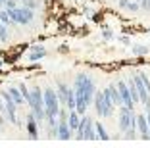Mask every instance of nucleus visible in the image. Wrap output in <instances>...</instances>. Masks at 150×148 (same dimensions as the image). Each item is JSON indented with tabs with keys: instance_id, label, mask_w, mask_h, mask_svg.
Segmentation results:
<instances>
[{
	"instance_id": "1",
	"label": "nucleus",
	"mask_w": 150,
	"mask_h": 148,
	"mask_svg": "<svg viewBox=\"0 0 150 148\" xmlns=\"http://www.w3.org/2000/svg\"><path fill=\"white\" fill-rule=\"evenodd\" d=\"M73 89H75V110L85 115L93 104L94 92H96V85H94V79L91 73L87 71H81V73L75 75L73 81Z\"/></svg>"
},
{
	"instance_id": "2",
	"label": "nucleus",
	"mask_w": 150,
	"mask_h": 148,
	"mask_svg": "<svg viewBox=\"0 0 150 148\" xmlns=\"http://www.w3.org/2000/svg\"><path fill=\"white\" fill-rule=\"evenodd\" d=\"M93 106H94V112H96L98 118H110V115H114V112H115L114 102L110 100V96L106 94V91H104V89L94 92Z\"/></svg>"
},
{
	"instance_id": "3",
	"label": "nucleus",
	"mask_w": 150,
	"mask_h": 148,
	"mask_svg": "<svg viewBox=\"0 0 150 148\" xmlns=\"http://www.w3.org/2000/svg\"><path fill=\"white\" fill-rule=\"evenodd\" d=\"M117 129L119 133L123 135L131 129H137V113L135 110L125 108V106H119V113H117Z\"/></svg>"
},
{
	"instance_id": "4",
	"label": "nucleus",
	"mask_w": 150,
	"mask_h": 148,
	"mask_svg": "<svg viewBox=\"0 0 150 148\" xmlns=\"http://www.w3.org/2000/svg\"><path fill=\"white\" fill-rule=\"evenodd\" d=\"M12 18L13 25H31L35 21V10L25 8V6H16V8H6Z\"/></svg>"
},
{
	"instance_id": "5",
	"label": "nucleus",
	"mask_w": 150,
	"mask_h": 148,
	"mask_svg": "<svg viewBox=\"0 0 150 148\" xmlns=\"http://www.w3.org/2000/svg\"><path fill=\"white\" fill-rule=\"evenodd\" d=\"M75 139L77 140H96V127H94V119L85 113L81 118V125L75 131Z\"/></svg>"
},
{
	"instance_id": "6",
	"label": "nucleus",
	"mask_w": 150,
	"mask_h": 148,
	"mask_svg": "<svg viewBox=\"0 0 150 148\" xmlns=\"http://www.w3.org/2000/svg\"><path fill=\"white\" fill-rule=\"evenodd\" d=\"M60 108H62V104H60L56 89L46 87L44 89V112H46V118H58Z\"/></svg>"
},
{
	"instance_id": "7",
	"label": "nucleus",
	"mask_w": 150,
	"mask_h": 148,
	"mask_svg": "<svg viewBox=\"0 0 150 148\" xmlns=\"http://www.w3.org/2000/svg\"><path fill=\"white\" fill-rule=\"evenodd\" d=\"M56 92H58V98H60V104L66 106L69 112L75 110V89L73 87H69L66 83H58Z\"/></svg>"
},
{
	"instance_id": "8",
	"label": "nucleus",
	"mask_w": 150,
	"mask_h": 148,
	"mask_svg": "<svg viewBox=\"0 0 150 148\" xmlns=\"http://www.w3.org/2000/svg\"><path fill=\"white\" fill-rule=\"evenodd\" d=\"M25 133H27V137L31 140H39V137H40V123L37 121V118L33 115V112L29 110V113L25 115Z\"/></svg>"
},
{
	"instance_id": "9",
	"label": "nucleus",
	"mask_w": 150,
	"mask_h": 148,
	"mask_svg": "<svg viewBox=\"0 0 150 148\" xmlns=\"http://www.w3.org/2000/svg\"><path fill=\"white\" fill-rule=\"evenodd\" d=\"M115 85H117L119 89V94H121V106H125V108H131L135 110V102H133V96H131V91H129V85L125 79H117L115 81Z\"/></svg>"
},
{
	"instance_id": "10",
	"label": "nucleus",
	"mask_w": 150,
	"mask_h": 148,
	"mask_svg": "<svg viewBox=\"0 0 150 148\" xmlns=\"http://www.w3.org/2000/svg\"><path fill=\"white\" fill-rule=\"evenodd\" d=\"M46 54H48L46 46H42V44H33V46H29V50H27L25 60L29 62V64H35V62L46 58Z\"/></svg>"
},
{
	"instance_id": "11",
	"label": "nucleus",
	"mask_w": 150,
	"mask_h": 148,
	"mask_svg": "<svg viewBox=\"0 0 150 148\" xmlns=\"http://www.w3.org/2000/svg\"><path fill=\"white\" fill-rule=\"evenodd\" d=\"M131 79L135 81V87H137L139 98H141V104L142 106L148 104V102H150V92L146 91V87H144V83H142V79H141V75H139V71H135V73L131 75Z\"/></svg>"
},
{
	"instance_id": "12",
	"label": "nucleus",
	"mask_w": 150,
	"mask_h": 148,
	"mask_svg": "<svg viewBox=\"0 0 150 148\" xmlns=\"http://www.w3.org/2000/svg\"><path fill=\"white\" fill-rule=\"evenodd\" d=\"M137 133H139V139L150 140V127H148L146 113H137Z\"/></svg>"
},
{
	"instance_id": "13",
	"label": "nucleus",
	"mask_w": 150,
	"mask_h": 148,
	"mask_svg": "<svg viewBox=\"0 0 150 148\" xmlns=\"http://www.w3.org/2000/svg\"><path fill=\"white\" fill-rule=\"evenodd\" d=\"M104 91H106V94L110 96V100L114 102V106H115V108H119V106H121V94H119L117 85H115V83H110L106 89H104Z\"/></svg>"
},
{
	"instance_id": "14",
	"label": "nucleus",
	"mask_w": 150,
	"mask_h": 148,
	"mask_svg": "<svg viewBox=\"0 0 150 148\" xmlns=\"http://www.w3.org/2000/svg\"><path fill=\"white\" fill-rule=\"evenodd\" d=\"M58 140H71L73 139V131L69 129L67 121H58Z\"/></svg>"
},
{
	"instance_id": "15",
	"label": "nucleus",
	"mask_w": 150,
	"mask_h": 148,
	"mask_svg": "<svg viewBox=\"0 0 150 148\" xmlns=\"http://www.w3.org/2000/svg\"><path fill=\"white\" fill-rule=\"evenodd\" d=\"M81 118H83V115H81L77 110H71L69 115H67V125H69L71 131H73V135H75V131L79 129V125H81Z\"/></svg>"
},
{
	"instance_id": "16",
	"label": "nucleus",
	"mask_w": 150,
	"mask_h": 148,
	"mask_svg": "<svg viewBox=\"0 0 150 148\" xmlns=\"http://www.w3.org/2000/svg\"><path fill=\"white\" fill-rule=\"evenodd\" d=\"M6 91L10 92V96H12V100L16 102L18 106H23V104H27L25 102V98H23V94H21V91H19V87L18 85H10Z\"/></svg>"
},
{
	"instance_id": "17",
	"label": "nucleus",
	"mask_w": 150,
	"mask_h": 148,
	"mask_svg": "<svg viewBox=\"0 0 150 148\" xmlns=\"http://www.w3.org/2000/svg\"><path fill=\"white\" fill-rule=\"evenodd\" d=\"M131 54L137 56V58L148 56L150 54V46H146V44H131Z\"/></svg>"
},
{
	"instance_id": "18",
	"label": "nucleus",
	"mask_w": 150,
	"mask_h": 148,
	"mask_svg": "<svg viewBox=\"0 0 150 148\" xmlns=\"http://www.w3.org/2000/svg\"><path fill=\"white\" fill-rule=\"evenodd\" d=\"M94 127H96V140H110L112 135L106 131V127L102 125L100 121H94Z\"/></svg>"
},
{
	"instance_id": "19",
	"label": "nucleus",
	"mask_w": 150,
	"mask_h": 148,
	"mask_svg": "<svg viewBox=\"0 0 150 148\" xmlns=\"http://www.w3.org/2000/svg\"><path fill=\"white\" fill-rule=\"evenodd\" d=\"M67 19H69V23L75 27V29H81V27H85V16H75V13H71Z\"/></svg>"
},
{
	"instance_id": "20",
	"label": "nucleus",
	"mask_w": 150,
	"mask_h": 148,
	"mask_svg": "<svg viewBox=\"0 0 150 148\" xmlns=\"http://www.w3.org/2000/svg\"><path fill=\"white\" fill-rule=\"evenodd\" d=\"M127 85H129V91H131V96H133V102H135V104H141V98H139V92H137V87H135V81H133L131 77H129Z\"/></svg>"
},
{
	"instance_id": "21",
	"label": "nucleus",
	"mask_w": 150,
	"mask_h": 148,
	"mask_svg": "<svg viewBox=\"0 0 150 148\" xmlns=\"http://www.w3.org/2000/svg\"><path fill=\"white\" fill-rule=\"evenodd\" d=\"M100 35H102V39L106 40V42H110V40H114V29L112 27H108V25H104L102 27V31H100Z\"/></svg>"
},
{
	"instance_id": "22",
	"label": "nucleus",
	"mask_w": 150,
	"mask_h": 148,
	"mask_svg": "<svg viewBox=\"0 0 150 148\" xmlns=\"http://www.w3.org/2000/svg\"><path fill=\"white\" fill-rule=\"evenodd\" d=\"M10 27L8 25H4V23L0 21V40H2V42H8L10 40Z\"/></svg>"
},
{
	"instance_id": "23",
	"label": "nucleus",
	"mask_w": 150,
	"mask_h": 148,
	"mask_svg": "<svg viewBox=\"0 0 150 148\" xmlns=\"http://www.w3.org/2000/svg\"><path fill=\"white\" fill-rule=\"evenodd\" d=\"M125 12H129V13H137V12H141V2H135V0H129V4H127V10Z\"/></svg>"
},
{
	"instance_id": "24",
	"label": "nucleus",
	"mask_w": 150,
	"mask_h": 148,
	"mask_svg": "<svg viewBox=\"0 0 150 148\" xmlns=\"http://www.w3.org/2000/svg\"><path fill=\"white\" fill-rule=\"evenodd\" d=\"M21 6L31 8V10H39L40 8V0H21Z\"/></svg>"
},
{
	"instance_id": "25",
	"label": "nucleus",
	"mask_w": 150,
	"mask_h": 148,
	"mask_svg": "<svg viewBox=\"0 0 150 148\" xmlns=\"http://www.w3.org/2000/svg\"><path fill=\"white\" fill-rule=\"evenodd\" d=\"M18 87H19V91H21L23 98H25V102H27V98H29V94H31V89L27 87L25 83H18Z\"/></svg>"
},
{
	"instance_id": "26",
	"label": "nucleus",
	"mask_w": 150,
	"mask_h": 148,
	"mask_svg": "<svg viewBox=\"0 0 150 148\" xmlns=\"http://www.w3.org/2000/svg\"><path fill=\"white\" fill-rule=\"evenodd\" d=\"M117 42L119 44H123V46H131V37L129 35H117Z\"/></svg>"
},
{
	"instance_id": "27",
	"label": "nucleus",
	"mask_w": 150,
	"mask_h": 148,
	"mask_svg": "<svg viewBox=\"0 0 150 148\" xmlns=\"http://www.w3.org/2000/svg\"><path fill=\"white\" fill-rule=\"evenodd\" d=\"M139 75H141V79H142V83H144V87H146V91L150 92V77L144 73V71H139Z\"/></svg>"
},
{
	"instance_id": "28",
	"label": "nucleus",
	"mask_w": 150,
	"mask_h": 148,
	"mask_svg": "<svg viewBox=\"0 0 150 148\" xmlns=\"http://www.w3.org/2000/svg\"><path fill=\"white\" fill-rule=\"evenodd\" d=\"M141 10L150 12V0H141Z\"/></svg>"
},
{
	"instance_id": "29",
	"label": "nucleus",
	"mask_w": 150,
	"mask_h": 148,
	"mask_svg": "<svg viewBox=\"0 0 150 148\" xmlns=\"http://www.w3.org/2000/svg\"><path fill=\"white\" fill-rule=\"evenodd\" d=\"M144 113H146V119H148V127H150V102L144 104Z\"/></svg>"
},
{
	"instance_id": "30",
	"label": "nucleus",
	"mask_w": 150,
	"mask_h": 148,
	"mask_svg": "<svg viewBox=\"0 0 150 148\" xmlns=\"http://www.w3.org/2000/svg\"><path fill=\"white\" fill-rule=\"evenodd\" d=\"M127 4H129V0H117V6L121 10H127Z\"/></svg>"
},
{
	"instance_id": "31",
	"label": "nucleus",
	"mask_w": 150,
	"mask_h": 148,
	"mask_svg": "<svg viewBox=\"0 0 150 148\" xmlns=\"http://www.w3.org/2000/svg\"><path fill=\"white\" fill-rule=\"evenodd\" d=\"M6 112V104H4V98L0 96V113H4Z\"/></svg>"
},
{
	"instance_id": "32",
	"label": "nucleus",
	"mask_w": 150,
	"mask_h": 148,
	"mask_svg": "<svg viewBox=\"0 0 150 148\" xmlns=\"http://www.w3.org/2000/svg\"><path fill=\"white\" fill-rule=\"evenodd\" d=\"M69 48H67V44H62V46H58V52H62V54H66Z\"/></svg>"
},
{
	"instance_id": "33",
	"label": "nucleus",
	"mask_w": 150,
	"mask_h": 148,
	"mask_svg": "<svg viewBox=\"0 0 150 148\" xmlns=\"http://www.w3.org/2000/svg\"><path fill=\"white\" fill-rule=\"evenodd\" d=\"M4 65H6V64H4V60H2V58H0V71L4 69Z\"/></svg>"
}]
</instances>
